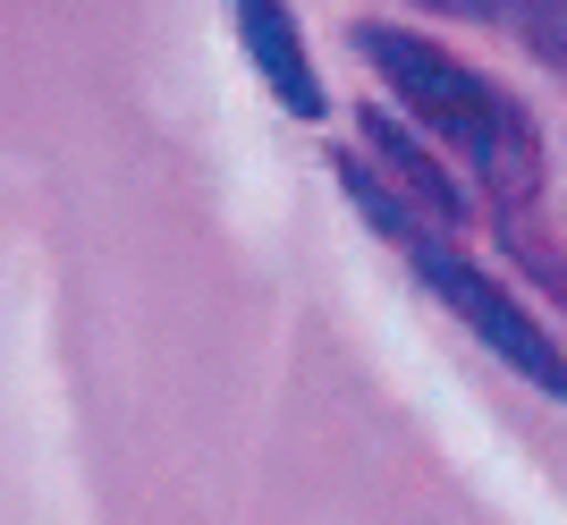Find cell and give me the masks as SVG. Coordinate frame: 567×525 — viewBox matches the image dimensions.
Segmentation results:
<instances>
[{"label": "cell", "mask_w": 567, "mask_h": 525, "mask_svg": "<svg viewBox=\"0 0 567 525\" xmlns=\"http://www.w3.org/2000/svg\"><path fill=\"white\" fill-rule=\"evenodd\" d=\"M406 255H415V271H424V288L441 297V306L466 322L483 348H492L508 373H525L534 390H550V399H567V348L550 339V322H534V313L508 297V288L483 271V262L450 255L441 238H406Z\"/></svg>", "instance_id": "7a4b0ae2"}, {"label": "cell", "mask_w": 567, "mask_h": 525, "mask_svg": "<svg viewBox=\"0 0 567 525\" xmlns=\"http://www.w3.org/2000/svg\"><path fill=\"white\" fill-rule=\"evenodd\" d=\"M492 18L517 25L543 60H559V69H567V0H492Z\"/></svg>", "instance_id": "277c9868"}, {"label": "cell", "mask_w": 567, "mask_h": 525, "mask_svg": "<svg viewBox=\"0 0 567 525\" xmlns=\"http://www.w3.org/2000/svg\"><path fill=\"white\" fill-rule=\"evenodd\" d=\"M432 9H457V18H474V9H492V0H432Z\"/></svg>", "instance_id": "5b68a950"}, {"label": "cell", "mask_w": 567, "mask_h": 525, "mask_svg": "<svg viewBox=\"0 0 567 525\" xmlns=\"http://www.w3.org/2000/svg\"><path fill=\"white\" fill-rule=\"evenodd\" d=\"M229 18H237V43H246L262 85H271L297 120H322L331 94H322V76H313V60H306V34L288 18V0H229Z\"/></svg>", "instance_id": "3957f363"}, {"label": "cell", "mask_w": 567, "mask_h": 525, "mask_svg": "<svg viewBox=\"0 0 567 525\" xmlns=\"http://www.w3.org/2000/svg\"><path fill=\"white\" fill-rule=\"evenodd\" d=\"M355 43H364L373 76L432 127V136L483 169V187H499L508 204H517V195H534V169H543V162H534V120L499 94L492 76H474L466 60H450L441 43L406 34V25H364Z\"/></svg>", "instance_id": "6da1fadb"}]
</instances>
